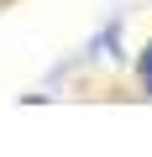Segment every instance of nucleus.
Segmentation results:
<instances>
[{
  "instance_id": "nucleus-1",
  "label": "nucleus",
  "mask_w": 152,
  "mask_h": 157,
  "mask_svg": "<svg viewBox=\"0 0 152 157\" xmlns=\"http://www.w3.org/2000/svg\"><path fill=\"white\" fill-rule=\"evenodd\" d=\"M136 84H142V94L152 100V37H147V47L136 52Z\"/></svg>"
}]
</instances>
